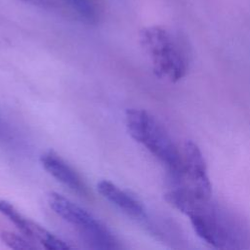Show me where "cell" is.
I'll use <instances>...</instances> for the list:
<instances>
[{
    "label": "cell",
    "mask_w": 250,
    "mask_h": 250,
    "mask_svg": "<svg viewBox=\"0 0 250 250\" xmlns=\"http://www.w3.org/2000/svg\"><path fill=\"white\" fill-rule=\"evenodd\" d=\"M140 43L158 78L176 82L185 76L188 64L185 47L169 30L156 25L145 27Z\"/></svg>",
    "instance_id": "cell-1"
},
{
    "label": "cell",
    "mask_w": 250,
    "mask_h": 250,
    "mask_svg": "<svg viewBox=\"0 0 250 250\" xmlns=\"http://www.w3.org/2000/svg\"><path fill=\"white\" fill-rule=\"evenodd\" d=\"M125 125L129 135L156 157L170 176L179 171L181 150L149 112L140 108H128L125 112Z\"/></svg>",
    "instance_id": "cell-2"
},
{
    "label": "cell",
    "mask_w": 250,
    "mask_h": 250,
    "mask_svg": "<svg viewBox=\"0 0 250 250\" xmlns=\"http://www.w3.org/2000/svg\"><path fill=\"white\" fill-rule=\"evenodd\" d=\"M48 204L58 216L76 229L90 247L102 250L120 248L109 229L78 204L54 191L48 195Z\"/></svg>",
    "instance_id": "cell-3"
},
{
    "label": "cell",
    "mask_w": 250,
    "mask_h": 250,
    "mask_svg": "<svg viewBox=\"0 0 250 250\" xmlns=\"http://www.w3.org/2000/svg\"><path fill=\"white\" fill-rule=\"evenodd\" d=\"M173 188L189 191L202 198H211L212 188L204 157L199 147L191 141H187L181 149L179 171L170 176Z\"/></svg>",
    "instance_id": "cell-4"
},
{
    "label": "cell",
    "mask_w": 250,
    "mask_h": 250,
    "mask_svg": "<svg viewBox=\"0 0 250 250\" xmlns=\"http://www.w3.org/2000/svg\"><path fill=\"white\" fill-rule=\"evenodd\" d=\"M196 234L216 248L231 247L235 236L226 218L219 212L212 200L188 215Z\"/></svg>",
    "instance_id": "cell-5"
},
{
    "label": "cell",
    "mask_w": 250,
    "mask_h": 250,
    "mask_svg": "<svg viewBox=\"0 0 250 250\" xmlns=\"http://www.w3.org/2000/svg\"><path fill=\"white\" fill-rule=\"evenodd\" d=\"M0 214L5 216L27 238L39 242L48 250H64L72 246L54 235L44 227L21 214L11 202L0 198Z\"/></svg>",
    "instance_id": "cell-6"
},
{
    "label": "cell",
    "mask_w": 250,
    "mask_h": 250,
    "mask_svg": "<svg viewBox=\"0 0 250 250\" xmlns=\"http://www.w3.org/2000/svg\"><path fill=\"white\" fill-rule=\"evenodd\" d=\"M40 163L52 177L73 192L81 196L89 195L88 188L79 175L54 151L49 150L41 154Z\"/></svg>",
    "instance_id": "cell-7"
},
{
    "label": "cell",
    "mask_w": 250,
    "mask_h": 250,
    "mask_svg": "<svg viewBox=\"0 0 250 250\" xmlns=\"http://www.w3.org/2000/svg\"><path fill=\"white\" fill-rule=\"evenodd\" d=\"M97 189L104 198L126 215L138 220H145L146 218V210L142 202L129 192L121 189L112 182L107 180L100 181L97 184Z\"/></svg>",
    "instance_id": "cell-8"
},
{
    "label": "cell",
    "mask_w": 250,
    "mask_h": 250,
    "mask_svg": "<svg viewBox=\"0 0 250 250\" xmlns=\"http://www.w3.org/2000/svg\"><path fill=\"white\" fill-rule=\"evenodd\" d=\"M0 238L4 244L8 247L16 250H32L37 248L31 241L25 239L21 235H19L10 230H3L0 233Z\"/></svg>",
    "instance_id": "cell-9"
},
{
    "label": "cell",
    "mask_w": 250,
    "mask_h": 250,
    "mask_svg": "<svg viewBox=\"0 0 250 250\" xmlns=\"http://www.w3.org/2000/svg\"><path fill=\"white\" fill-rule=\"evenodd\" d=\"M75 12L87 22L96 21L97 12L92 0H65Z\"/></svg>",
    "instance_id": "cell-10"
},
{
    "label": "cell",
    "mask_w": 250,
    "mask_h": 250,
    "mask_svg": "<svg viewBox=\"0 0 250 250\" xmlns=\"http://www.w3.org/2000/svg\"><path fill=\"white\" fill-rule=\"evenodd\" d=\"M9 138H10L9 132H8L6 126L4 125V123L2 122V120L0 119V143H4V142L8 141Z\"/></svg>",
    "instance_id": "cell-11"
}]
</instances>
